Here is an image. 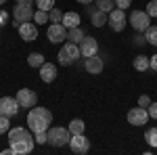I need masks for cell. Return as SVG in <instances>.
Listing matches in <instances>:
<instances>
[{
  "label": "cell",
  "instance_id": "obj_1",
  "mask_svg": "<svg viewBox=\"0 0 157 155\" xmlns=\"http://www.w3.org/2000/svg\"><path fill=\"white\" fill-rule=\"evenodd\" d=\"M9 145L13 147V153H32L34 145H36V138L32 136V132L23 128V126H17V128H11L9 130Z\"/></svg>",
  "mask_w": 157,
  "mask_h": 155
},
{
  "label": "cell",
  "instance_id": "obj_2",
  "mask_svg": "<svg viewBox=\"0 0 157 155\" xmlns=\"http://www.w3.org/2000/svg\"><path fill=\"white\" fill-rule=\"evenodd\" d=\"M52 124V113L46 107H32L27 113V128L32 132H46Z\"/></svg>",
  "mask_w": 157,
  "mask_h": 155
},
{
  "label": "cell",
  "instance_id": "obj_3",
  "mask_svg": "<svg viewBox=\"0 0 157 155\" xmlns=\"http://www.w3.org/2000/svg\"><path fill=\"white\" fill-rule=\"evenodd\" d=\"M46 134H48V143L52 147H65V145H69V138H71L69 128H59V126L48 128Z\"/></svg>",
  "mask_w": 157,
  "mask_h": 155
},
{
  "label": "cell",
  "instance_id": "obj_4",
  "mask_svg": "<svg viewBox=\"0 0 157 155\" xmlns=\"http://www.w3.org/2000/svg\"><path fill=\"white\" fill-rule=\"evenodd\" d=\"M34 4H32V0H25V2H17V6L13 9V17H15V21H19V23H25V21H32L34 19Z\"/></svg>",
  "mask_w": 157,
  "mask_h": 155
},
{
  "label": "cell",
  "instance_id": "obj_5",
  "mask_svg": "<svg viewBox=\"0 0 157 155\" xmlns=\"http://www.w3.org/2000/svg\"><path fill=\"white\" fill-rule=\"evenodd\" d=\"M151 23V17L147 11H132L130 13V25H132L136 32H147Z\"/></svg>",
  "mask_w": 157,
  "mask_h": 155
},
{
  "label": "cell",
  "instance_id": "obj_6",
  "mask_svg": "<svg viewBox=\"0 0 157 155\" xmlns=\"http://www.w3.org/2000/svg\"><path fill=\"white\" fill-rule=\"evenodd\" d=\"M69 147H71L73 153L86 155L88 151H90V141L86 138L84 134H71V138H69Z\"/></svg>",
  "mask_w": 157,
  "mask_h": 155
},
{
  "label": "cell",
  "instance_id": "obj_7",
  "mask_svg": "<svg viewBox=\"0 0 157 155\" xmlns=\"http://www.w3.org/2000/svg\"><path fill=\"white\" fill-rule=\"evenodd\" d=\"M19 101L13 99V96H2L0 99V115H6V118H13L19 113Z\"/></svg>",
  "mask_w": 157,
  "mask_h": 155
},
{
  "label": "cell",
  "instance_id": "obj_8",
  "mask_svg": "<svg viewBox=\"0 0 157 155\" xmlns=\"http://www.w3.org/2000/svg\"><path fill=\"white\" fill-rule=\"evenodd\" d=\"M17 101H19V105L25 109H32L36 107L38 103V95L34 92V90H29V88H21V90H17V96H15Z\"/></svg>",
  "mask_w": 157,
  "mask_h": 155
},
{
  "label": "cell",
  "instance_id": "obj_9",
  "mask_svg": "<svg viewBox=\"0 0 157 155\" xmlns=\"http://www.w3.org/2000/svg\"><path fill=\"white\" fill-rule=\"evenodd\" d=\"M128 122H130L132 126H143V124L149 122V111L143 109L140 105L134 107V109H130V111H128Z\"/></svg>",
  "mask_w": 157,
  "mask_h": 155
},
{
  "label": "cell",
  "instance_id": "obj_10",
  "mask_svg": "<svg viewBox=\"0 0 157 155\" xmlns=\"http://www.w3.org/2000/svg\"><path fill=\"white\" fill-rule=\"evenodd\" d=\"M107 23L111 25L113 32H121L124 25H126V13L121 11V9H113V11L109 13V21Z\"/></svg>",
  "mask_w": 157,
  "mask_h": 155
},
{
  "label": "cell",
  "instance_id": "obj_11",
  "mask_svg": "<svg viewBox=\"0 0 157 155\" xmlns=\"http://www.w3.org/2000/svg\"><path fill=\"white\" fill-rule=\"evenodd\" d=\"M88 13H90V21L94 27H103V25L109 21V13L103 11V9H98L97 4L94 6H88Z\"/></svg>",
  "mask_w": 157,
  "mask_h": 155
},
{
  "label": "cell",
  "instance_id": "obj_12",
  "mask_svg": "<svg viewBox=\"0 0 157 155\" xmlns=\"http://www.w3.org/2000/svg\"><path fill=\"white\" fill-rule=\"evenodd\" d=\"M48 40L50 42H63V40H67V27L63 23H50V27H48Z\"/></svg>",
  "mask_w": 157,
  "mask_h": 155
},
{
  "label": "cell",
  "instance_id": "obj_13",
  "mask_svg": "<svg viewBox=\"0 0 157 155\" xmlns=\"http://www.w3.org/2000/svg\"><path fill=\"white\" fill-rule=\"evenodd\" d=\"M80 52H82V57H92V55H97V52H98V42H97V38L84 36V40L80 42Z\"/></svg>",
  "mask_w": 157,
  "mask_h": 155
},
{
  "label": "cell",
  "instance_id": "obj_14",
  "mask_svg": "<svg viewBox=\"0 0 157 155\" xmlns=\"http://www.w3.org/2000/svg\"><path fill=\"white\" fill-rule=\"evenodd\" d=\"M84 67H86V72L90 73V76H98V73L103 72L105 63H103V59H101V57H97V55H92V57H86Z\"/></svg>",
  "mask_w": 157,
  "mask_h": 155
},
{
  "label": "cell",
  "instance_id": "obj_15",
  "mask_svg": "<svg viewBox=\"0 0 157 155\" xmlns=\"http://www.w3.org/2000/svg\"><path fill=\"white\" fill-rule=\"evenodd\" d=\"M19 36L23 38L25 42H34L38 38V27L34 23H29V21H25V23L19 25Z\"/></svg>",
  "mask_w": 157,
  "mask_h": 155
},
{
  "label": "cell",
  "instance_id": "obj_16",
  "mask_svg": "<svg viewBox=\"0 0 157 155\" xmlns=\"http://www.w3.org/2000/svg\"><path fill=\"white\" fill-rule=\"evenodd\" d=\"M40 78H42V82L50 84L55 78H57V65H52V63H44V65L40 67Z\"/></svg>",
  "mask_w": 157,
  "mask_h": 155
},
{
  "label": "cell",
  "instance_id": "obj_17",
  "mask_svg": "<svg viewBox=\"0 0 157 155\" xmlns=\"http://www.w3.org/2000/svg\"><path fill=\"white\" fill-rule=\"evenodd\" d=\"M61 23L65 25V27H67V29H69V27H78V25H80V15H78V13H63V21H61Z\"/></svg>",
  "mask_w": 157,
  "mask_h": 155
},
{
  "label": "cell",
  "instance_id": "obj_18",
  "mask_svg": "<svg viewBox=\"0 0 157 155\" xmlns=\"http://www.w3.org/2000/svg\"><path fill=\"white\" fill-rule=\"evenodd\" d=\"M67 40H69V42H75V44L84 40V32L80 29V25H78V27H69V29H67Z\"/></svg>",
  "mask_w": 157,
  "mask_h": 155
},
{
  "label": "cell",
  "instance_id": "obj_19",
  "mask_svg": "<svg viewBox=\"0 0 157 155\" xmlns=\"http://www.w3.org/2000/svg\"><path fill=\"white\" fill-rule=\"evenodd\" d=\"M27 63H29V67H38V69H40L46 61H44V55H42V52H32V55L27 57Z\"/></svg>",
  "mask_w": 157,
  "mask_h": 155
},
{
  "label": "cell",
  "instance_id": "obj_20",
  "mask_svg": "<svg viewBox=\"0 0 157 155\" xmlns=\"http://www.w3.org/2000/svg\"><path fill=\"white\" fill-rule=\"evenodd\" d=\"M63 48H65V52H67V55H69V57H71L73 61L82 57V52H80V46H78L75 42H67V44H65Z\"/></svg>",
  "mask_w": 157,
  "mask_h": 155
},
{
  "label": "cell",
  "instance_id": "obj_21",
  "mask_svg": "<svg viewBox=\"0 0 157 155\" xmlns=\"http://www.w3.org/2000/svg\"><path fill=\"white\" fill-rule=\"evenodd\" d=\"M84 130H86V124L82 119L75 118V119L69 122V132H71V134H84Z\"/></svg>",
  "mask_w": 157,
  "mask_h": 155
},
{
  "label": "cell",
  "instance_id": "obj_22",
  "mask_svg": "<svg viewBox=\"0 0 157 155\" xmlns=\"http://www.w3.org/2000/svg\"><path fill=\"white\" fill-rule=\"evenodd\" d=\"M134 69L136 72H145V69H149V57H145V55H140V57H134Z\"/></svg>",
  "mask_w": 157,
  "mask_h": 155
},
{
  "label": "cell",
  "instance_id": "obj_23",
  "mask_svg": "<svg viewBox=\"0 0 157 155\" xmlns=\"http://www.w3.org/2000/svg\"><path fill=\"white\" fill-rule=\"evenodd\" d=\"M145 141L151 145V147L157 149V128H149V130L145 132Z\"/></svg>",
  "mask_w": 157,
  "mask_h": 155
},
{
  "label": "cell",
  "instance_id": "obj_24",
  "mask_svg": "<svg viewBox=\"0 0 157 155\" xmlns=\"http://www.w3.org/2000/svg\"><path fill=\"white\" fill-rule=\"evenodd\" d=\"M145 36H147V42L149 44H153V46H157V25H149V29L145 32Z\"/></svg>",
  "mask_w": 157,
  "mask_h": 155
},
{
  "label": "cell",
  "instance_id": "obj_25",
  "mask_svg": "<svg viewBox=\"0 0 157 155\" xmlns=\"http://www.w3.org/2000/svg\"><path fill=\"white\" fill-rule=\"evenodd\" d=\"M94 4H97L98 9H103V11L111 13L115 9V0H94Z\"/></svg>",
  "mask_w": 157,
  "mask_h": 155
},
{
  "label": "cell",
  "instance_id": "obj_26",
  "mask_svg": "<svg viewBox=\"0 0 157 155\" xmlns=\"http://www.w3.org/2000/svg\"><path fill=\"white\" fill-rule=\"evenodd\" d=\"M34 21L36 23H46V21H50V17H48V11H42V9H38L36 13H34Z\"/></svg>",
  "mask_w": 157,
  "mask_h": 155
},
{
  "label": "cell",
  "instance_id": "obj_27",
  "mask_svg": "<svg viewBox=\"0 0 157 155\" xmlns=\"http://www.w3.org/2000/svg\"><path fill=\"white\" fill-rule=\"evenodd\" d=\"M48 17H50V21H52V23H61V21H63V13H61L57 6L48 11Z\"/></svg>",
  "mask_w": 157,
  "mask_h": 155
},
{
  "label": "cell",
  "instance_id": "obj_28",
  "mask_svg": "<svg viewBox=\"0 0 157 155\" xmlns=\"http://www.w3.org/2000/svg\"><path fill=\"white\" fill-rule=\"evenodd\" d=\"M59 63L63 65V67H67V65H71V63H73V59L65 52V48H61V50H59Z\"/></svg>",
  "mask_w": 157,
  "mask_h": 155
},
{
  "label": "cell",
  "instance_id": "obj_29",
  "mask_svg": "<svg viewBox=\"0 0 157 155\" xmlns=\"http://www.w3.org/2000/svg\"><path fill=\"white\" fill-rule=\"evenodd\" d=\"M38 9H42V11H50V9H55V0H36Z\"/></svg>",
  "mask_w": 157,
  "mask_h": 155
},
{
  "label": "cell",
  "instance_id": "obj_30",
  "mask_svg": "<svg viewBox=\"0 0 157 155\" xmlns=\"http://www.w3.org/2000/svg\"><path fill=\"white\" fill-rule=\"evenodd\" d=\"M132 40H134V44H136V46H145V44H149V42H147L145 32H138V34H136Z\"/></svg>",
  "mask_w": 157,
  "mask_h": 155
},
{
  "label": "cell",
  "instance_id": "obj_31",
  "mask_svg": "<svg viewBox=\"0 0 157 155\" xmlns=\"http://www.w3.org/2000/svg\"><path fill=\"white\" fill-rule=\"evenodd\" d=\"M11 130V124H9V118L6 115H0V134Z\"/></svg>",
  "mask_w": 157,
  "mask_h": 155
},
{
  "label": "cell",
  "instance_id": "obj_32",
  "mask_svg": "<svg viewBox=\"0 0 157 155\" xmlns=\"http://www.w3.org/2000/svg\"><path fill=\"white\" fill-rule=\"evenodd\" d=\"M147 13H149V17H155L157 19V0H151L147 4Z\"/></svg>",
  "mask_w": 157,
  "mask_h": 155
},
{
  "label": "cell",
  "instance_id": "obj_33",
  "mask_svg": "<svg viewBox=\"0 0 157 155\" xmlns=\"http://www.w3.org/2000/svg\"><path fill=\"white\" fill-rule=\"evenodd\" d=\"M36 143L38 145L48 143V134H46V132H36Z\"/></svg>",
  "mask_w": 157,
  "mask_h": 155
},
{
  "label": "cell",
  "instance_id": "obj_34",
  "mask_svg": "<svg viewBox=\"0 0 157 155\" xmlns=\"http://www.w3.org/2000/svg\"><path fill=\"white\" fill-rule=\"evenodd\" d=\"M138 105H140L143 109H149V105H151V99H149L147 95H140V99H138Z\"/></svg>",
  "mask_w": 157,
  "mask_h": 155
},
{
  "label": "cell",
  "instance_id": "obj_35",
  "mask_svg": "<svg viewBox=\"0 0 157 155\" xmlns=\"http://www.w3.org/2000/svg\"><path fill=\"white\" fill-rule=\"evenodd\" d=\"M130 4H132V0H115V6H117V9H121V11H126Z\"/></svg>",
  "mask_w": 157,
  "mask_h": 155
},
{
  "label": "cell",
  "instance_id": "obj_36",
  "mask_svg": "<svg viewBox=\"0 0 157 155\" xmlns=\"http://www.w3.org/2000/svg\"><path fill=\"white\" fill-rule=\"evenodd\" d=\"M147 111H149V118H155L157 119V103H151Z\"/></svg>",
  "mask_w": 157,
  "mask_h": 155
},
{
  "label": "cell",
  "instance_id": "obj_37",
  "mask_svg": "<svg viewBox=\"0 0 157 155\" xmlns=\"http://www.w3.org/2000/svg\"><path fill=\"white\" fill-rule=\"evenodd\" d=\"M149 67H151L153 72H157V55H153V57H149Z\"/></svg>",
  "mask_w": 157,
  "mask_h": 155
},
{
  "label": "cell",
  "instance_id": "obj_38",
  "mask_svg": "<svg viewBox=\"0 0 157 155\" xmlns=\"http://www.w3.org/2000/svg\"><path fill=\"white\" fill-rule=\"evenodd\" d=\"M6 19H9L6 11H0V25H4V23H6Z\"/></svg>",
  "mask_w": 157,
  "mask_h": 155
},
{
  "label": "cell",
  "instance_id": "obj_39",
  "mask_svg": "<svg viewBox=\"0 0 157 155\" xmlns=\"http://www.w3.org/2000/svg\"><path fill=\"white\" fill-rule=\"evenodd\" d=\"M75 2H80V4H90V2H94V0H75Z\"/></svg>",
  "mask_w": 157,
  "mask_h": 155
},
{
  "label": "cell",
  "instance_id": "obj_40",
  "mask_svg": "<svg viewBox=\"0 0 157 155\" xmlns=\"http://www.w3.org/2000/svg\"><path fill=\"white\" fill-rule=\"evenodd\" d=\"M4 2H6V0H0V4H4Z\"/></svg>",
  "mask_w": 157,
  "mask_h": 155
},
{
  "label": "cell",
  "instance_id": "obj_41",
  "mask_svg": "<svg viewBox=\"0 0 157 155\" xmlns=\"http://www.w3.org/2000/svg\"><path fill=\"white\" fill-rule=\"evenodd\" d=\"M17 2H25V0H17Z\"/></svg>",
  "mask_w": 157,
  "mask_h": 155
}]
</instances>
